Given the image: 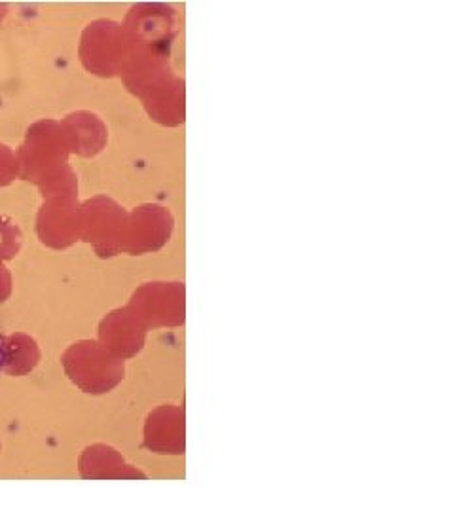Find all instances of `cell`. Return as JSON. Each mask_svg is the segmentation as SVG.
I'll return each instance as SVG.
<instances>
[{"mask_svg": "<svg viewBox=\"0 0 455 512\" xmlns=\"http://www.w3.org/2000/svg\"><path fill=\"white\" fill-rule=\"evenodd\" d=\"M14 365V344L10 338L0 336V374Z\"/></svg>", "mask_w": 455, "mask_h": 512, "instance_id": "obj_1", "label": "cell"}]
</instances>
